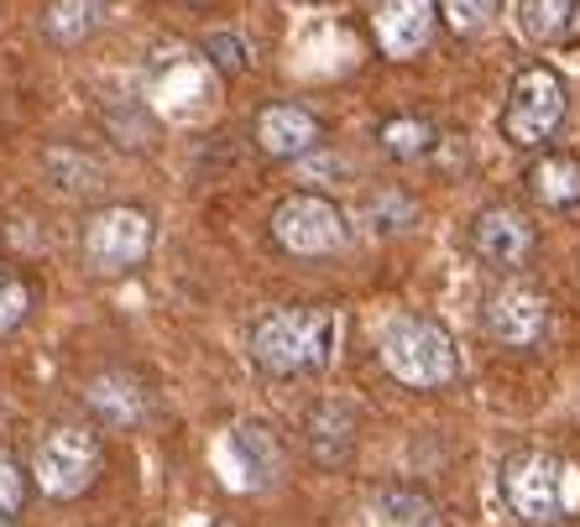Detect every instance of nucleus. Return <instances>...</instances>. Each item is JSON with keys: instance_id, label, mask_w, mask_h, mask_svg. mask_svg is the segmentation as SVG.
Here are the masks:
<instances>
[{"instance_id": "f257e3e1", "label": "nucleus", "mask_w": 580, "mask_h": 527, "mask_svg": "<svg viewBox=\"0 0 580 527\" xmlns=\"http://www.w3.org/2000/svg\"><path fill=\"white\" fill-rule=\"evenodd\" d=\"M335 313L330 309H272L251 330V360L267 376H309L335 356Z\"/></svg>"}, {"instance_id": "f03ea898", "label": "nucleus", "mask_w": 580, "mask_h": 527, "mask_svg": "<svg viewBox=\"0 0 580 527\" xmlns=\"http://www.w3.org/2000/svg\"><path fill=\"white\" fill-rule=\"evenodd\" d=\"M382 366L398 376L403 386H445L455 382L460 356H455V339L439 330L435 319H392L382 335Z\"/></svg>"}, {"instance_id": "7ed1b4c3", "label": "nucleus", "mask_w": 580, "mask_h": 527, "mask_svg": "<svg viewBox=\"0 0 580 527\" xmlns=\"http://www.w3.org/2000/svg\"><path fill=\"white\" fill-rule=\"evenodd\" d=\"M502 496L523 523H559L576 506V470L555 455H512L502 465Z\"/></svg>"}, {"instance_id": "20e7f679", "label": "nucleus", "mask_w": 580, "mask_h": 527, "mask_svg": "<svg viewBox=\"0 0 580 527\" xmlns=\"http://www.w3.org/2000/svg\"><path fill=\"white\" fill-rule=\"evenodd\" d=\"M565 120V79L555 69H523L512 79L508 110H502V131L512 146H544Z\"/></svg>"}, {"instance_id": "39448f33", "label": "nucleus", "mask_w": 580, "mask_h": 527, "mask_svg": "<svg viewBox=\"0 0 580 527\" xmlns=\"http://www.w3.org/2000/svg\"><path fill=\"white\" fill-rule=\"evenodd\" d=\"M99 465H105V455H99V439L90 429H52L32 455V476L48 496L69 502V496H84L95 486Z\"/></svg>"}, {"instance_id": "423d86ee", "label": "nucleus", "mask_w": 580, "mask_h": 527, "mask_svg": "<svg viewBox=\"0 0 580 527\" xmlns=\"http://www.w3.org/2000/svg\"><path fill=\"white\" fill-rule=\"evenodd\" d=\"M272 236L293 256H330L345 245V215L319 193H293L272 215Z\"/></svg>"}, {"instance_id": "0eeeda50", "label": "nucleus", "mask_w": 580, "mask_h": 527, "mask_svg": "<svg viewBox=\"0 0 580 527\" xmlns=\"http://www.w3.org/2000/svg\"><path fill=\"white\" fill-rule=\"evenodd\" d=\"M146 251H152V219L142 209H99L90 225H84V262L95 272H126V266H142Z\"/></svg>"}, {"instance_id": "6e6552de", "label": "nucleus", "mask_w": 580, "mask_h": 527, "mask_svg": "<svg viewBox=\"0 0 580 527\" xmlns=\"http://www.w3.org/2000/svg\"><path fill=\"white\" fill-rule=\"evenodd\" d=\"M486 330H492V339H502L512 350L533 345V339L549 330V303H544V292L523 288V283L497 288L492 303H486Z\"/></svg>"}, {"instance_id": "1a4fd4ad", "label": "nucleus", "mask_w": 580, "mask_h": 527, "mask_svg": "<svg viewBox=\"0 0 580 527\" xmlns=\"http://www.w3.org/2000/svg\"><path fill=\"white\" fill-rule=\"evenodd\" d=\"M476 251H482L486 266L512 272V266H523L533 256V225L508 204H492V209L476 215Z\"/></svg>"}, {"instance_id": "9d476101", "label": "nucleus", "mask_w": 580, "mask_h": 527, "mask_svg": "<svg viewBox=\"0 0 580 527\" xmlns=\"http://www.w3.org/2000/svg\"><path fill=\"white\" fill-rule=\"evenodd\" d=\"M371 26L387 58H413L435 37V0H377Z\"/></svg>"}, {"instance_id": "9b49d317", "label": "nucleus", "mask_w": 580, "mask_h": 527, "mask_svg": "<svg viewBox=\"0 0 580 527\" xmlns=\"http://www.w3.org/2000/svg\"><path fill=\"white\" fill-rule=\"evenodd\" d=\"M157 99L163 110L178 120L204 116V105H215V79H210V58H168V73H157Z\"/></svg>"}, {"instance_id": "f8f14e48", "label": "nucleus", "mask_w": 580, "mask_h": 527, "mask_svg": "<svg viewBox=\"0 0 580 527\" xmlns=\"http://www.w3.org/2000/svg\"><path fill=\"white\" fill-rule=\"evenodd\" d=\"M84 403L95 408L99 423H110V429H137L146 418V392L137 376H126V371H105L90 382L84 392Z\"/></svg>"}, {"instance_id": "ddd939ff", "label": "nucleus", "mask_w": 580, "mask_h": 527, "mask_svg": "<svg viewBox=\"0 0 580 527\" xmlns=\"http://www.w3.org/2000/svg\"><path fill=\"white\" fill-rule=\"evenodd\" d=\"M257 142L267 157H304L319 142V120L304 105H272L257 120Z\"/></svg>"}, {"instance_id": "4468645a", "label": "nucleus", "mask_w": 580, "mask_h": 527, "mask_svg": "<svg viewBox=\"0 0 580 527\" xmlns=\"http://www.w3.org/2000/svg\"><path fill=\"white\" fill-rule=\"evenodd\" d=\"M309 450H315L319 465H340L356 450V408L345 397H330L309 412Z\"/></svg>"}, {"instance_id": "2eb2a0df", "label": "nucleus", "mask_w": 580, "mask_h": 527, "mask_svg": "<svg viewBox=\"0 0 580 527\" xmlns=\"http://www.w3.org/2000/svg\"><path fill=\"white\" fill-rule=\"evenodd\" d=\"M230 455L241 465L246 486H272L277 470H283V444L272 439L267 423H236L230 429Z\"/></svg>"}, {"instance_id": "dca6fc26", "label": "nucleus", "mask_w": 580, "mask_h": 527, "mask_svg": "<svg viewBox=\"0 0 580 527\" xmlns=\"http://www.w3.org/2000/svg\"><path fill=\"white\" fill-rule=\"evenodd\" d=\"M529 189L544 209H576L580 204V163L576 157H565V152L538 157L533 172H529Z\"/></svg>"}, {"instance_id": "f3484780", "label": "nucleus", "mask_w": 580, "mask_h": 527, "mask_svg": "<svg viewBox=\"0 0 580 527\" xmlns=\"http://www.w3.org/2000/svg\"><path fill=\"white\" fill-rule=\"evenodd\" d=\"M523 32H529L533 43H559V37H570L580 22V0H523Z\"/></svg>"}, {"instance_id": "a211bd4d", "label": "nucleus", "mask_w": 580, "mask_h": 527, "mask_svg": "<svg viewBox=\"0 0 580 527\" xmlns=\"http://www.w3.org/2000/svg\"><path fill=\"white\" fill-rule=\"evenodd\" d=\"M371 517H377V527H445L439 506L418 491H382Z\"/></svg>"}, {"instance_id": "6ab92c4d", "label": "nucleus", "mask_w": 580, "mask_h": 527, "mask_svg": "<svg viewBox=\"0 0 580 527\" xmlns=\"http://www.w3.org/2000/svg\"><path fill=\"white\" fill-rule=\"evenodd\" d=\"M43 26H48L52 43L73 48V43H84V37L99 26V0H52Z\"/></svg>"}, {"instance_id": "aec40b11", "label": "nucleus", "mask_w": 580, "mask_h": 527, "mask_svg": "<svg viewBox=\"0 0 580 527\" xmlns=\"http://www.w3.org/2000/svg\"><path fill=\"white\" fill-rule=\"evenodd\" d=\"M382 146L392 152V157H403V163H413V157H424L429 146H435V125L418 116H398L382 125Z\"/></svg>"}, {"instance_id": "412c9836", "label": "nucleus", "mask_w": 580, "mask_h": 527, "mask_svg": "<svg viewBox=\"0 0 580 527\" xmlns=\"http://www.w3.org/2000/svg\"><path fill=\"white\" fill-rule=\"evenodd\" d=\"M48 172L69 193H95L99 189V168L90 157H79V152H48Z\"/></svg>"}, {"instance_id": "4be33fe9", "label": "nucleus", "mask_w": 580, "mask_h": 527, "mask_svg": "<svg viewBox=\"0 0 580 527\" xmlns=\"http://www.w3.org/2000/svg\"><path fill=\"white\" fill-rule=\"evenodd\" d=\"M497 5H502V0H445V22L455 26L460 37H476V32H486V22L497 16Z\"/></svg>"}, {"instance_id": "5701e85b", "label": "nucleus", "mask_w": 580, "mask_h": 527, "mask_svg": "<svg viewBox=\"0 0 580 527\" xmlns=\"http://www.w3.org/2000/svg\"><path fill=\"white\" fill-rule=\"evenodd\" d=\"M26 309H32V288H26L16 272H0V335L16 330L26 319Z\"/></svg>"}, {"instance_id": "b1692460", "label": "nucleus", "mask_w": 580, "mask_h": 527, "mask_svg": "<svg viewBox=\"0 0 580 527\" xmlns=\"http://www.w3.org/2000/svg\"><path fill=\"white\" fill-rule=\"evenodd\" d=\"M204 58H210V69H220V73H241L251 52H246V43L236 32H210V37H204Z\"/></svg>"}, {"instance_id": "393cba45", "label": "nucleus", "mask_w": 580, "mask_h": 527, "mask_svg": "<svg viewBox=\"0 0 580 527\" xmlns=\"http://www.w3.org/2000/svg\"><path fill=\"white\" fill-rule=\"evenodd\" d=\"M26 502V476H22V465L0 450V517H16Z\"/></svg>"}, {"instance_id": "a878e982", "label": "nucleus", "mask_w": 580, "mask_h": 527, "mask_svg": "<svg viewBox=\"0 0 580 527\" xmlns=\"http://www.w3.org/2000/svg\"><path fill=\"white\" fill-rule=\"evenodd\" d=\"M371 219H377V230H403L413 219V204L409 199H398V193H382L377 204H371Z\"/></svg>"}, {"instance_id": "bb28decb", "label": "nucleus", "mask_w": 580, "mask_h": 527, "mask_svg": "<svg viewBox=\"0 0 580 527\" xmlns=\"http://www.w3.org/2000/svg\"><path fill=\"white\" fill-rule=\"evenodd\" d=\"M0 527H11V523H5V517H0Z\"/></svg>"}]
</instances>
